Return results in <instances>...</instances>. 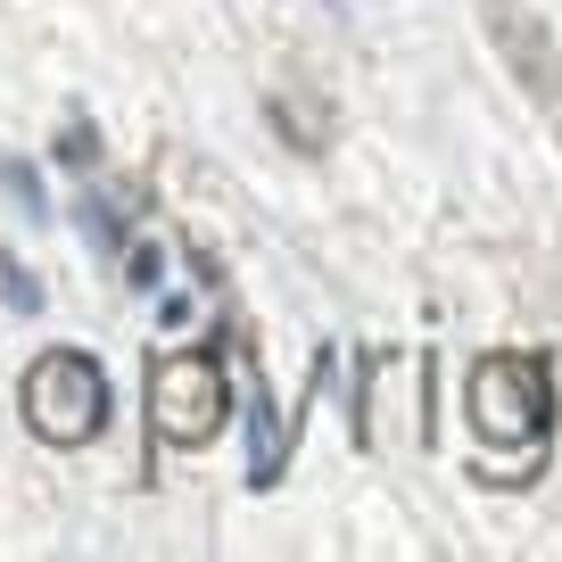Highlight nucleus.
I'll use <instances>...</instances> for the list:
<instances>
[{"mask_svg": "<svg viewBox=\"0 0 562 562\" xmlns=\"http://www.w3.org/2000/svg\"><path fill=\"white\" fill-rule=\"evenodd\" d=\"M224 339L215 348H191V356H166L149 364V430L175 447H207L224 430Z\"/></svg>", "mask_w": 562, "mask_h": 562, "instance_id": "f257e3e1", "label": "nucleus"}, {"mask_svg": "<svg viewBox=\"0 0 562 562\" xmlns=\"http://www.w3.org/2000/svg\"><path fill=\"white\" fill-rule=\"evenodd\" d=\"M25 422H34L50 447H83L100 439L108 422V381L83 348H50L34 372H25Z\"/></svg>", "mask_w": 562, "mask_h": 562, "instance_id": "f03ea898", "label": "nucleus"}, {"mask_svg": "<svg viewBox=\"0 0 562 562\" xmlns=\"http://www.w3.org/2000/svg\"><path fill=\"white\" fill-rule=\"evenodd\" d=\"M546 414H554V389H546L538 364H521V356H488V364L472 372V422H480V439L529 447L546 430Z\"/></svg>", "mask_w": 562, "mask_h": 562, "instance_id": "7ed1b4c3", "label": "nucleus"}, {"mask_svg": "<svg viewBox=\"0 0 562 562\" xmlns=\"http://www.w3.org/2000/svg\"><path fill=\"white\" fill-rule=\"evenodd\" d=\"M480 9H488V34H496V50H505V67L529 83V100H538L546 116H562V50H554V34L529 18L521 0H480Z\"/></svg>", "mask_w": 562, "mask_h": 562, "instance_id": "20e7f679", "label": "nucleus"}, {"mask_svg": "<svg viewBox=\"0 0 562 562\" xmlns=\"http://www.w3.org/2000/svg\"><path fill=\"white\" fill-rule=\"evenodd\" d=\"M75 224L91 232V248H100V257H124V207H116L91 175H83V199H75Z\"/></svg>", "mask_w": 562, "mask_h": 562, "instance_id": "39448f33", "label": "nucleus"}, {"mask_svg": "<svg viewBox=\"0 0 562 562\" xmlns=\"http://www.w3.org/2000/svg\"><path fill=\"white\" fill-rule=\"evenodd\" d=\"M58 158H67L75 175H91V166H100V133H91L83 116H67V133H58Z\"/></svg>", "mask_w": 562, "mask_h": 562, "instance_id": "423d86ee", "label": "nucleus"}, {"mask_svg": "<svg viewBox=\"0 0 562 562\" xmlns=\"http://www.w3.org/2000/svg\"><path fill=\"white\" fill-rule=\"evenodd\" d=\"M124 281H133V290H158V240L124 248Z\"/></svg>", "mask_w": 562, "mask_h": 562, "instance_id": "0eeeda50", "label": "nucleus"}, {"mask_svg": "<svg viewBox=\"0 0 562 562\" xmlns=\"http://www.w3.org/2000/svg\"><path fill=\"white\" fill-rule=\"evenodd\" d=\"M0 175H9V199H25V215H42V182H34V166H0Z\"/></svg>", "mask_w": 562, "mask_h": 562, "instance_id": "6e6552de", "label": "nucleus"}, {"mask_svg": "<svg viewBox=\"0 0 562 562\" xmlns=\"http://www.w3.org/2000/svg\"><path fill=\"white\" fill-rule=\"evenodd\" d=\"M0 281H9V299H18V306H34V299H42L34 273H25V265H9V257H0Z\"/></svg>", "mask_w": 562, "mask_h": 562, "instance_id": "1a4fd4ad", "label": "nucleus"}]
</instances>
